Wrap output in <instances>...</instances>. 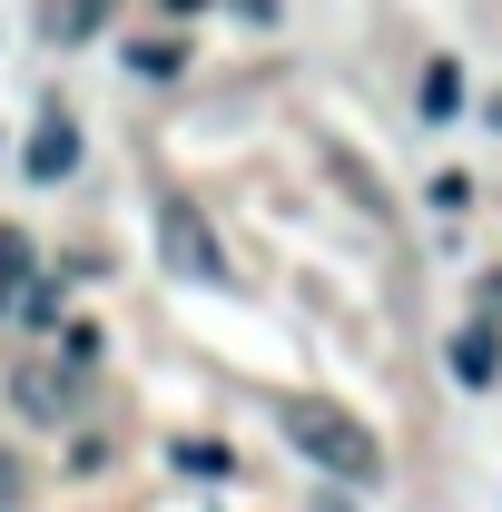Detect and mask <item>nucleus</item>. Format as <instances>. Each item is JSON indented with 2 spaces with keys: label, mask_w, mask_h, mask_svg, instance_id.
<instances>
[{
  "label": "nucleus",
  "mask_w": 502,
  "mask_h": 512,
  "mask_svg": "<svg viewBox=\"0 0 502 512\" xmlns=\"http://www.w3.org/2000/svg\"><path fill=\"white\" fill-rule=\"evenodd\" d=\"M276 424L296 434L306 463H325L335 483H384V444L345 414V404H325V394H276Z\"/></svg>",
  "instance_id": "1"
},
{
  "label": "nucleus",
  "mask_w": 502,
  "mask_h": 512,
  "mask_svg": "<svg viewBox=\"0 0 502 512\" xmlns=\"http://www.w3.org/2000/svg\"><path fill=\"white\" fill-rule=\"evenodd\" d=\"M158 256H168L178 276H197V286H227V276H237V266L217 256V237H207V217H197V207H178V197L158 207Z\"/></svg>",
  "instance_id": "2"
},
{
  "label": "nucleus",
  "mask_w": 502,
  "mask_h": 512,
  "mask_svg": "<svg viewBox=\"0 0 502 512\" xmlns=\"http://www.w3.org/2000/svg\"><path fill=\"white\" fill-rule=\"evenodd\" d=\"M69 168H79V128L50 109V119H40V138H30V178H69Z\"/></svg>",
  "instance_id": "3"
},
{
  "label": "nucleus",
  "mask_w": 502,
  "mask_h": 512,
  "mask_svg": "<svg viewBox=\"0 0 502 512\" xmlns=\"http://www.w3.org/2000/svg\"><path fill=\"white\" fill-rule=\"evenodd\" d=\"M20 286H30V237H20V227H0V316L20 306Z\"/></svg>",
  "instance_id": "4"
},
{
  "label": "nucleus",
  "mask_w": 502,
  "mask_h": 512,
  "mask_svg": "<svg viewBox=\"0 0 502 512\" xmlns=\"http://www.w3.org/2000/svg\"><path fill=\"white\" fill-rule=\"evenodd\" d=\"M109 10H119V0H50V40H89Z\"/></svg>",
  "instance_id": "5"
},
{
  "label": "nucleus",
  "mask_w": 502,
  "mask_h": 512,
  "mask_svg": "<svg viewBox=\"0 0 502 512\" xmlns=\"http://www.w3.org/2000/svg\"><path fill=\"white\" fill-rule=\"evenodd\" d=\"M493 365H502V345L483 335V325H473V335H453V375H463V384H493Z\"/></svg>",
  "instance_id": "6"
},
{
  "label": "nucleus",
  "mask_w": 502,
  "mask_h": 512,
  "mask_svg": "<svg viewBox=\"0 0 502 512\" xmlns=\"http://www.w3.org/2000/svg\"><path fill=\"white\" fill-rule=\"evenodd\" d=\"M128 69H138V79H178V69H188V50H168V40H138V50H128Z\"/></svg>",
  "instance_id": "7"
},
{
  "label": "nucleus",
  "mask_w": 502,
  "mask_h": 512,
  "mask_svg": "<svg viewBox=\"0 0 502 512\" xmlns=\"http://www.w3.org/2000/svg\"><path fill=\"white\" fill-rule=\"evenodd\" d=\"M178 473H197V483H217V473H237V463H227V444H178Z\"/></svg>",
  "instance_id": "8"
},
{
  "label": "nucleus",
  "mask_w": 502,
  "mask_h": 512,
  "mask_svg": "<svg viewBox=\"0 0 502 512\" xmlns=\"http://www.w3.org/2000/svg\"><path fill=\"white\" fill-rule=\"evenodd\" d=\"M453 99H463V79H453V69H424V119H443Z\"/></svg>",
  "instance_id": "9"
},
{
  "label": "nucleus",
  "mask_w": 502,
  "mask_h": 512,
  "mask_svg": "<svg viewBox=\"0 0 502 512\" xmlns=\"http://www.w3.org/2000/svg\"><path fill=\"white\" fill-rule=\"evenodd\" d=\"M10 493H20V473H10V453H0V503H10Z\"/></svg>",
  "instance_id": "10"
},
{
  "label": "nucleus",
  "mask_w": 502,
  "mask_h": 512,
  "mask_svg": "<svg viewBox=\"0 0 502 512\" xmlns=\"http://www.w3.org/2000/svg\"><path fill=\"white\" fill-rule=\"evenodd\" d=\"M168 10H207V0H168Z\"/></svg>",
  "instance_id": "11"
}]
</instances>
